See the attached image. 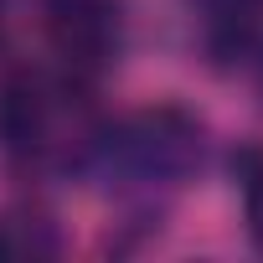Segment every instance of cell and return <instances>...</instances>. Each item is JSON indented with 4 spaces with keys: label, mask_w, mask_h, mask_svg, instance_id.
Returning a JSON list of instances; mask_svg holds the SVG:
<instances>
[{
    "label": "cell",
    "mask_w": 263,
    "mask_h": 263,
    "mask_svg": "<svg viewBox=\"0 0 263 263\" xmlns=\"http://www.w3.org/2000/svg\"><path fill=\"white\" fill-rule=\"evenodd\" d=\"M191 11H196V36L217 62L242 57L263 31V0H191Z\"/></svg>",
    "instance_id": "277c9868"
},
{
    "label": "cell",
    "mask_w": 263,
    "mask_h": 263,
    "mask_svg": "<svg viewBox=\"0 0 263 263\" xmlns=\"http://www.w3.org/2000/svg\"><path fill=\"white\" fill-rule=\"evenodd\" d=\"M42 31L57 67L78 83H93L124 52V16L114 0H42Z\"/></svg>",
    "instance_id": "3957f363"
},
{
    "label": "cell",
    "mask_w": 263,
    "mask_h": 263,
    "mask_svg": "<svg viewBox=\"0 0 263 263\" xmlns=\"http://www.w3.org/2000/svg\"><path fill=\"white\" fill-rule=\"evenodd\" d=\"M258 88H263V67H258Z\"/></svg>",
    "instance_id": "ba28073f"
},
{
    "label": "cell",
    "mask_w": 263,
    "mask_h": 263,
    "mask_svg": "<svg viewBox=\"0 0 263 263\" xmlns=\"http://www.w3.org/2000/svg\"><path fill=\"white\" fill-rule=\"evenodd\" d=\"M98 119L83 114V83L47 67L0 72V155L26 171L78 165Z\"/></svg>",
    "instance_id": "7a4b0ae2"
},
{
    "label": "cell",
    "mask_w": 263,
    "mask_h": 263,
    "mask_svg": "<svg viewBox=\"0 0 263 263\" xmlns=\"http://www.w3.org/2000/svg\"><path fill=\"white\" fill-rule=\"evenodd\" d=\"M0 26H6V0H0Z\"/></svg>",
    "instance_id": "52a82bcc"
},
{
    "label": "cell",
    "mask_w": 263,
    "mask_h": 263,
    "mask_svg": "<svg viewBox=\"0 0 263 263\" xmlns=\"http://www.w3.org/2000/svg\"><path fill=\"white\" fill-rule=\"evenodd\" d=\"M201 155H206L201 119L176 103H155L140 114H124L114 124H98L78 171L129 196H155V191L186 186L201 171Z\"/></svg>",
    "instance_id": "6da1fadb"
},
{
    "label": "cell",
    "mask_w": 263,
    "mask_h": 263,
    "mask_svg": "<svg viewBox=\"0 0 263 263\" xmlns=\"http://www.w3.org/2000/svg\"><path fill=\"white\" fill-rule=\"evenodd\" d=\"M62 253V232L52 222V212L16 201L0 206V263H47Z\"/></svg>",
    "instance_id": "5b68a950"
},
{
    "label": "cell",
    "mask_w": 263,
    "mask_h": 263,
    "mask_svg": "<svg viewBox=\"0 0 263 263\" xmlns=\"http://www.w3.org/2000/svg\"><path fill=\"white\" fill-rule=\"evenodd\" d=\"M232 171H237V186H242V217H248V237L253 248L263 253V150L248 145L232 155Z\"/></svg>",
    "instance_id": "8992f818"
}]
</instances>
